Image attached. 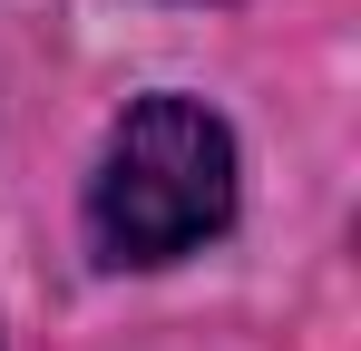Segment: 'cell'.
Wrapping results in <instances>:
<instances>
[{
	"label": "cell",
	"mask_w": 361,
	"mask_h": 351,
	"mask_svg": "<svg viewBox=\"0 0 361 351\" xmlns=\"http://www.w3.org/2000/svg\"><path fill=\"white\" fill-rule=\"evenodd\" d=\"M235 215V137L195 98H137L98 156L88 234L108 264H166L185 244L225 234Z\"/></svg>",
	"instance_id": "cell-1"
}]
</instances>
